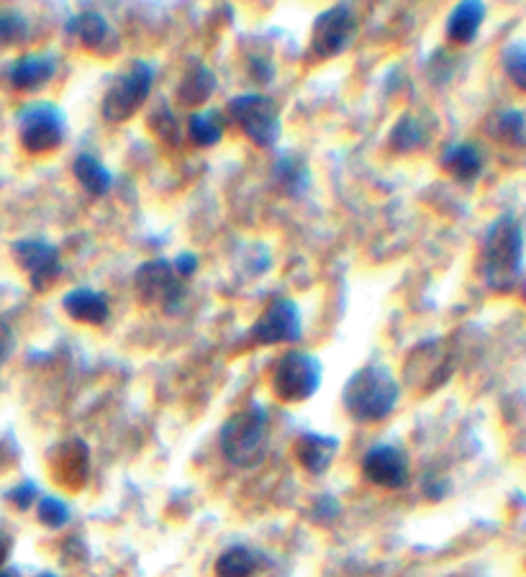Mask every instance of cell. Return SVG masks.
Here are the masks:
<instances>
[{
	"mask_svg": "<svg viewBox=\"0 0 526 577\" xmlns=\"http://www.w3.org/2000/svg\"><path fill=\"white\" fill-rule=\"evenodd\" d=\"M9 500L19 511H26V508H32L40 500V488H36L34 480H21L16 488L9 490Z\"/></svg>",
	"mask_w": 526,
	"mask_h": 577,
	"instance_id": "cell-32",
	"label": "cell"
},
{
	"mask_svg": "<svg viewBox=\"0 0 526 577\" xmlns=\"http://www.w3.org/2000/svg\"><path fill=\"white\" fill-rule=\"evenodd\" d=\"M52 473L67 490H80L88 483L90 473L88 444L82 439H67V442L59 444L55 457H52Z\"/></svg>",
	"mask_w": 526,
	"mask_h": 577,
	"instance_id": "cell-14",
	"label": "cell"
},
{
	"mask_svg": "<svg viewBox=\"0 0 526 577\" xmlns=\"http://www.w3.org/2000/svg\"><path fill=\"white\" fill-rule=\"evenodd\" d=\"M488 134L506 147L526 149V105L524 109L495 111L488 121Z\"/></svg>",
	"mask_w": 526,
	"mask_h": 577,
	"instance_id": "cell-23",
	"label": "cell"
},
{
	"mask_svg": "<svg viewBox=\"0 0 526 577\" xmlns=\"http://www.w3.org/2000/svg\"><path fill=\"white\" fill-rule=\"evenodd\" d=\"M401 400V383L388 364L370 362L355 370L342 388V404L360 423L385 421Z\"/></svg>",
	"mask_w": 526,
	"mask_h": 577,
	"instance_id": "cell-2",
	"label": "cell"
},
{
	"mask_svg": "<svg viewBox=\"0 0 526 577\" xmlns=\"http://www.w3.org/2000/svg\"><path fill=\"white\" fill-rule=\"evenodd\" d=\"M221 452L234 467L251 469L265 460L270 444V419L265 406L251 400L247 408L232 414L221 427Z\"/></svg>",
	"mask_w": 526,
	"mask_h": 577,
	"instance_id": "cell-3",
	"label": "cell"
},
{
	"mask_svg": "<svg viewBox=\"0 0 526 577\" xmlns=\"http://www.w3.org/2000/svg\"><path fill=\"white\" fill-rule=\"evenodd\" d=\"M426 142H429V132H426L424 121L416 118L414 113H403L393 124L391 136H388V147H391L395 155H411V151L424 147Z\"/></svg>",
	"mask_w": 526,
	"mask_h": 577,
	"instance_id": "cell-25",
	"label": "cell"
},
{
	"mask_svg": "<svg viewBox=\"0 0 526 577\" xmlns=\"http://www.w3.org/2000/svg\"><path fill=\"white\" fill-rule=\"evenodd\" d=\"M485 16H488L485 3H480V0H462V3H457L452 13L447 16L445 24L447 39L457 44V47H468V44L478 39Z\"/></svg>",
	"mask_w": 526,
	"mask_h": 577,
	"instance_id": "cell-17",
	"label": "cell"
},
{
	"mask_svg": "<svg viewBox=\"0 0 526 577\" xmlns=\"http://www.w3.org/2000/svg\"><path fill=\"white\" fill-rule=\"evenodd\" d=\"M445 362H447V352L441 349V341L432 339V341H422L414 352L409 354V360L403 362V375L414 388L418 391V380H424V372H432L429 377H437V385L445 383L447 370H445Z\"/></svg>",
	"mask_w": 526,
	"mask_h": 577,
	"instance_id": "cell-18",
	"label": "cell"
},
{
	"mask_svg": "<svg viewBox=\"0 0 526 577\" xmlns=\"http://www.w3.org/2000/svg\"><path fill=\"white\" fill-rule=\"evenodd\" d=\"M19 142L29 155H49L63 147L67 136L65 111L57 103L36 101L19 111Z\"/></svg>",
	"mask_w": 526,
	"mask_h": 577,
	"instance_id": "cell-6",
	"label": "cell"
},
{
	"mask_svg": "<svg viewBox=\"0 0 526 577\" xmlns=\"http://www.w3.org/2000/svg\"><path fill=\"white\" fill-rule=\"evenodd\" d=\"M339 452V439L332 434H316V431H306L295 439L293 454L299 460V465L311 475H324L332 467L334 457Z\"/></svg>",
	"mask_w": 526,
	"mask_h": 577,
	"instance_id": "cell-15",
	"label": "cell"
},
{
	"mask_svg": "<svg viewBox=\"0 0 526 577\" xmlns=\"http://www.w3.org/2000/svg\"><path fill=\"white\" fill-rule=\"evenodd\" d=\"M524 226L514 214H501L485 229L478 270L493 293H511L524 275Z\"/></svg>",
	"mask_w": 526,
	"mask_h": 577,
	"instance_id": "cell-1",
	"label": "cell"
},
{
	"mask_svg": "<svg viewBox=\"0 0 526 577\" xmlns=\"http://www.w3.org/2000/svg\"><path fill=\"white\" fill-rule=\"evenodd\" d=\"M324 364L316 354L303 352V349H293L280 357L272 367V393L283 404H303L316 396V391L322 388Z\"/></svg>",
	"mask_w": 526,
	"mask_h": 577,
	"instance_id": "cell-4",
	"label": "cell"
},
{
	"mask_svg": "<svg viewBox=\"0 0 526 577\" xmlns=\"http://www.w3.org/2000/svg\"><path fill=\"white\" fill-rule=\"evenodd\" d=\"M362 475L368 483L385 490H399L409 483V457L406 452L393 444H376L365 452Z\"/></svg>",
	"mask_w": 526,
	"mask_h": 577,
	"instance_id": "cell-12",
	"label": "cell"
},
{
	"mask_svg": "<svg viewBox=\"0 0 526 577\" xmlns=\"http://www.w3.org/2000/svg\"><path fill=\"white\" fill-rule=\"evenodd\" d=\"M67 34L80 44L82 49L96 52V55H113L119 47V34L105 21V16L96 11H82L67 21Z\"/></svg>",
	"mask_w": 526,
	"mask_h": 577,
	"instance_id": "cell-13",
	"label": "cell"
},
{
	"mask_svg": "<svg viewBox=\"0 0 526 577\" xmlns=\"http://www.w3.org/2000/svg\"><path fill=\"white\" fill-rule=\"evenodd\" d=\"M13 257L29 275V283L36 293H47L63 272L59 249L44 239H19L13 245Z\"/></svg>",
	"mask_w": 526,
	"mask_h": 577,
	"instance_id": "cell-11",
	"label": "cell"
},
{
	"mask_svg": "<svg viewBox=\"0 0 526 577\" xmlns=\"http://www.w3.org/2000/svg\"><path fill=\"white\" fill-rule=\"evenodd\" d=\"M228 116L242 134L259 149H272L283 132V121H280V109L272 98L262 93H242L228 101Z\"/></svg>",
	"mask_w": 526,
	"mask_h": 577,
	"instance_id": "cell-5",
	"label": "cell"
},
{
	"mask_svg": "<svg viewBox=\"0 0 526 577\" xmlns=\"http://www.w3.org/2000/svg\"><path fill=\"white\" fill-rule=\"evenodd\" d=\"M439 162H441V170L452 174L457 182H465V185L475 182L480 174H483V165H485L483 151H480L475 144H470V142L449 144Z\"/></svg>",
	"mask_w": 526,
	"mask_h": 577,
	"instance_id": "cell-21",
	"label": "cell"
},
{
	"mask_svg": "<svg viewBox=\"0 0 526 577\" xmlns=\"http://www.w3.org/2000/svg\"><path fill=\"white\" fill-rule=\"evenodd\" d=\"M503 72H506V78L514 82V86L526 93V44L522 42H514L508 44L506 49H503Z\"/></svg>",
	"mask_w": 526,
	"mask_h": 577,
	"instance_id": "cell-29",
	"label": "cell"
},
{
	"mask_svg": "<svg viewBox=\"0 0 526 577\" xmlns=\"http://www.w3.org/2000/svg\"><path fill=\"white\" fill-rule=\"evenodd\" d=\"M357 36V19L349 5L339 3L318 13L311 29V55L318 59H334L345 55Z\"/></svg>",
	"mask_w": 526,
	"mask_h": 577,
	"instance_id": "cell-9",
	"label": "cell"
},
{
	"mask_svg": "<svg viewBox=\"0 0 526 577\" xmlns=\"http://www.w3.org/2000/svg\"><path fill=\"white\" fill-rule=\"evenodd\" d=\"M216 86H219L216 75H213L211 67H205L203 63L193 65L178 82L175 101H178V105H182V109H190L195 113L201 105L211 101V95L216 93Z\"/></svg>",
	"mask_w": 526,
	"mask_h": 577,
	"instance_id": "cell-20",
	"label": "cell"
},
{
	"mask_svg": "<svg viewBox=\"0 0 526 577\" xmlns=\"http://www.w3.org/2000/svg\"><path fill=\"white\" fill-rule=\"evenodd\" d=\"M57 65L59 59L55 55H47V52L24 55L9 67V80L16 90H40L55 78Z\"/></svg>",
	"mask_w": 526,
	"mask_h": 577,
	"instance_id": "cell-16",
	"label": "cell"
},
{
	"mask_svg": "<svg viewBox=\"0 0 526 577\" xmlns=\"http://www.w3.org/2000/svg\"><path fill=\"white\" fill-rule=\"evenodd\" d=\"M188 139L201 149H211L224 139V116L213 109H201L190 113Z\"/></svg>",
	"mask_w": 526,
	"mask_h": 577,
	"instance_id": "cell-26",
	"label": "cell"
},
{
	"mask_svg": "<svg viewBox=\"0 0 526 577\" xmlns=\"http://www.w3.org/2000/svg\"><path fill=\"white\" fill-rule=\"evenodd\" d=\"M303 337V316L301 306L293 298H276L251 324L249 339L259 347L293 344Z\"/></svg>",
	"mask_w": 526,
	"mask_h": 577,
	"instance_id": "cell-10",
	"label": "cell"
},
{
	"mask_svg": "<svg viewBox=\"0 0 526 577\" xmlns=\"http://www.w3.org/2000/svg\"><path fill=\"white\" fill-rule=\"evenodd\" d=\"M172 268H175V272H178L180 280H188V278L195 275L198 268H201V260H198L195 252H180L178 257H175Z\"/></svg>",
	"mask_w": 526,
	"mask_h": 577,
	"instance_id": "cell-33",
	"label": "cell"
},
{
	"mask_svg": "<svg viewBox=\"0 0 526 577\" xmlns=\"http://www.w3.org/2000/svg\"><path fill=\"white\" fill-rule=\"evenodd\" d=\"M524 298H526V285H524Z\"/></svg>",
	"mask_w": 526,
	"mask_h": 577,
	"instance_id": "cell-39",
	"label": "cell"
},
{
	"mask_svg": "<svg viewBox=\"0 0 526 577\" xmlns=\"http://www.w3.org/2000/svg\"><path fill=\"white\" fill-rule=\"evenodd\" d=\"M13 347H16V337H13V329L5 321H0V367H3L5 360H9Z\"/></svg>",
	"mask_w": 526,
	"mask_h": 577,
	"instance_id": "cell-34",
	"label": "cell"
},
{
	"mask_svg": "<svg viewBox=\"0 0 526 577\" xmlns=\"http://www.w3.org/2000/svg\"><path fill=\"white\" fill-rule=\"evenodd\" d=\"M40 577H57V575H52V573H44V575H40Z\"/></svg>",
	"mask_w": 526,
	"mask_h": 577,
	"instance_id": "cell-38",
	"label": "cell"
},
{
	"mask_svg": "<svg viewBox=\"0 0 526 577\" xmlns=\"http://www.w3.org/2000/svg\"><path fill=\"white\" fill-rule=\"evenodd\" d=\"M134 291L142 306L159 308L165 314H180L182 303L188 298L186 280L178 278L172 262L167 260H149L136 270Z\"/></svg>",
	"mask_w": 526,
	"mask_h": 577,
	"instance_id": "cell-8",
	"label": "cell"
},
{
	"mask_svg": "<svg viewBox=\"0 0 526 577\" xmlns=\"http://www.w3.org/2000/svg\"><path fill=\"white\" fill-rule=\"evenodd\" d=\"M272 180H276V188L286 199H301L311 188V170L306 157L299 155V151L280 155L276 170H272Z\"/></svg>",
	"mask_w": 526,
	"mask_h": 577,
	"instance_id": "cell-22",
	"label": "cell"
},
{
	"mask_svg": "<svg viewBox=\"0 0 526 577\" xmlns=\"http://www.w3.org/2000/svg\"><path fill=\"white\" fill-rule=\"evenodd\" d=\"M0 577H13L11 573H3V569H0Z\"/></svg>",
	"mask_w": 526,
	"mask_h": 577,
	"instance_id": "cell-37",
	"label": "cell"
},
{
	"mask_svg": "<svg viewBox=\"0 0 526 577\" xmlns=\"http://www.w3.org/2000/svg\"><path fill=\"white\" fill-rule=\"evenodd\" d=\"M147 126L152 128V134H155L157 139L165 142V144H178L182 139L180 121L175 118V113L167 111V109H159V111L152 113Z\"/></svg>",
	"mask_w": 526,
	"mask_h": 577,
	"instance_id": "cell-31",
	"label": "cell"
},
{
	"mask_svg": "<svg viewBox=\"0 0 526 577\" xmlns=\"http://www.w3.org/2000/svg\"><path fill=\"white\" fill-rule=\"evenodd\" d=\"M72 174L90 195H96V199H103L113 188V174L109 167L98 157L88 155V151H80V155L72 159Z\"/></svg>",
	"mask_w": 526,
	"mask_h": 577,
	"instance_id": "cell-24",
	"label": "cell"
},
{
	"mask_svg": "<svg viewBox=\"0 0 526 577\" xmlns=\"http://www.w3.org/2000/svg\"><path fill=\"white\" fill-rule=\"evenodd\" d=\"M63 306L72 321L86 326H103L111 316L109 298L101 291H93V287H75L65 295Z\"/></svg>",
	"mask_w": 526,
	"mask_h": 577,
	"instance_id": "cell-19",
	"label": "cell"
},
{
	"mask_svg": "<svg viewBox=\"0 0 526 577\" xmlns=\"http://www.w3.org/2000/svg\"><path fill=\"white\" fill-rule=\"evenodd\" d=\"M337 513H339V504L332 496H322L316 500V508H314L316 519H322V516L324 519H334Z\"/></svg>",
	"mask_w": 526,
	"mask_h": 577,
	"instance_id": "cell-35",
	"label": "cell"
},
{
	"mask_svg": "<svg viewBox=\"0 0 526 577\" xmlns=\"http://www.w3.org/2000/svg\"><path fill=\"white\" fill-rule=\"evenodd\" d=\"M152 86H155V67L136 59V63L128 65L124 75H119V78L111 82L109 93L103 95V118L109 121V124H124V121L134 118L136 111L147 103Z\"/></svg>",
	"mask_w": 526,
	"mask_h": 577,
	"instance_id": "cell-7",
	"label": "cell"
},
{
	"mask_svg": "<svg viewBox=\"0 0 526 577\" xmlns=\"http://www.w3.org/2000/svg\"><path fill=\"white\" fill-rule=\"evenodd\" d=\"M213 573L216 577H251L257 573V554L247 546H228L219 554Z\"/></svg>",
	"mask_w": 526,
	"mask_h": 577,
	"instance_id": "cell-27",
	"label": "cell"
},
{
	"mask_svg": "<svg viewBox=\"0 0 526 577\" xmlns=\"http://www.w3.org/2000/svg\"><path fill=\"white\" fill-rule=\"evenodd\" d=\"M29 36H32V26L24 19V13L19 11H0V44L3 47H19V44H26Z\"/></svg>",
	"mask_w": 526,
	"mask_h": 577,
	"instance_id": "cell-28",
	"label": "cell"
},
{
	"mask_svg": "<svg viewBox=\"0 0 526 577\" xmlns=\"http://www.w3.org/2000/svg\"><path fill=\"white\" fill-rule=\"evenodd\" d=\"M9 554H11V536L0 529V567H3V562L9 559Z\"/></svg>",
	"mask_w": 526,
	"mask_h": 577,
	"instance_id": "cell-36",
	"label": "cell"
},
{
	"mask_svg": "<svg viewBox=\"0 0 526 577\" xmlns=\"http://www.w3.org/2000/svg\"><path fill=\"white\" fill-rule=\"evenodd\" d=\"M36 516L47 529H63L70 521V506L57 496H44L36 500Z\"/></svg>",
	"mask_w": 526,
	"mask_h": 577,
	"instance_id": "cell-30",
	"label": "cell"
}]
</instances>
